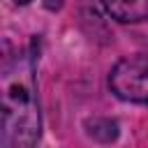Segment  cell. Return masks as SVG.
Listing matches in <instances>:
<instances>
[{"instance_id":"obj_2","label":"cell","mask_w":148,"mask_h":148,"mask_svg":"<svg viewBox=\"0 0 148 148\" xmlns=\"http://www.w3.org/2000/svg\"><path fill=\"white\" fill-rule=\"evenodd\" d=\"M109 88L123 102L148 106V53L118 60L109 74Z\"/></svg>"},{"instance_id":"obj_3","label":"cell","mask_w":148,"mask_h":148,"mask_svg":"<svg viewBox=\"0 0 148 148\" xmlns=\"http://www.w3.org/2000/svg\"><path fill=\"white\" fill-rule=\"evenodd\" d=\"M102 7L120 23L148 21V0H102Z\"/></svg>"},{"instance_id":"obj_1","label":"cell","mask_w":148,"mask_h":148,"mask_svg":"<svg viewBox=\"0 0 148 148\" xmlns=\"http://www.w3.org/2000/svg\"><path fill=\"white\" fill-rule=\"evenodd\" d=\"M0 81V143L5 148H30L42 134L32 53L25 49L5 53Z\"/></svg>"},{"instance_id":"obj_4","label":"cell","mask_w":148,"mask_h":148,"mask_svg":"<svg viewBox=\"0 0 148 148\" xmlns=\"http://www.w3.org/2000/svg\"><path fill=\"white\" fill-rule=\"evenodd\" d=\"M62 2H65V0H44V7L51 9V12H56V9L62 7Z\"/></svg>"},{"instance_id":"obj_5","label":"cell","mask_w":148,"mask_h":148,"mask_svg":"<svg viewBox=\"0 0 148 148\" xmlns=\"http://www.w3.org/2000/svg\"><path fill=\"white\" fill-rule=\"evenodd\" d=\"M14 2H16V5H28L30 0H14Z\"/></svg>"}]
</instances>
